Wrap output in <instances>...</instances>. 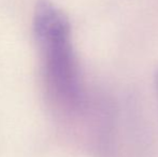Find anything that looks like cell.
<instances>
[{
	"label": "cell",
	"mask_w": 158,
	"mask_h": 157,
	"mask_svg": "<svg viewBox=\"0 0 158 157\" xmlns=\"http://www.w3.org/2000/svg\"><path fill=\"white\" fill-rule=\"evenodd\" d=\"M155 82H156V88H157V93H158V70L156 72V79H155Z\"/></svg>",
	"instance_id": "2"
},
{
	"label": "cell",
	"mask_w": 158,
	"mask_h": 157,
	"mask_svg": "<svg viewBox=\"0 0 158 157\" xmlns=\"http://www.w3.org/2000/svg\"><path fill=\"white\" fill-rule=\"evenodd\" d=\"M33 30L50 88L68 107H81L83 88L68 19L51 2L40 1L33 17Z\"/></svg>",
	"instance_id": "1"
}]
</instances>
